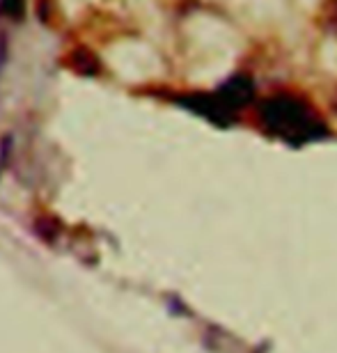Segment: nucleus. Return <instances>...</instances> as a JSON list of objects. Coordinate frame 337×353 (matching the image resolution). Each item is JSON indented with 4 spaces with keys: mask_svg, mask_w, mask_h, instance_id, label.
<instances>
[{
    "mask_svg": "<svg viewBox=\"0 0 337 353\" xmlns=\"http://www.w3.org/2000/svg\"><path fill=\"white\" fill-rule=\"evenodd\" d=\"M262 122L273 136L287 140L292 145H303L326 133L324 122L314 115V110L296 97H273L264 103Z\"/></svg>",
    "mask_w": 337,
    "mask_h": 353,
    "instance_id": "1",
    "label": "nucleus"
},
{
    "mask_svg": "<svg viewBox=\"0 0 337 353\" xmlns=\"http://www.w3.org/2000/svg\"><path fill=\"white\" fill-rule=\"evenodd\" d=\"M250 99H252V83L248 79H241V76H238V79L229 81L218 94L202 99V101H205L202 112H205L207 117L218 119V122L227 124L229 117L234 115L241 105L248 103Z\"/></svg>",
    "mask_w": 337,
    "mask_h": 353,
    "instance_id": "2",
    "label": "nucleus"
}]
</instances>
